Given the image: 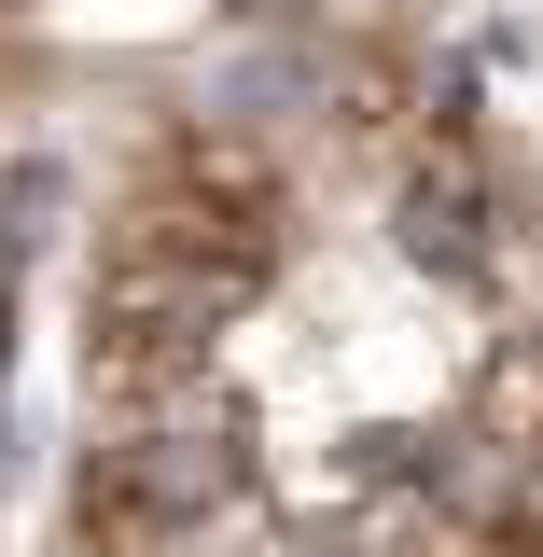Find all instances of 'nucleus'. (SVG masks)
Listing matches in <instances>:
<instances>
[{
	"instance_id": "f257e3e1",
	"label": "nucleus",
	"mask_w": 543,
	"mask_h": 557,
	"mask_svg": "<svg viewBox=\"0 0 543 557\" xmlns=\"http://www.w3.org/2000/svg\"><path fill=\"white\" fill-rule=\"evenodd\" d=\"M237 474H251V460H237V405L196 376V391H153V405H126V432L84 460V502H112V516H139V530L168 544V530L223 516V502H237Z\"/></svg>"
},
{
	"instance_id": "f03ea898",
	"label": "nucleus",
	"mask_w": 543,
	"mask_h": 557,
	"mask_svg": "<svg viewBox=\"0 0 543 557\" xmlns=\"http://www.w3.org/2000/svg\"><path fill=\"white\" fill-rule=\"evenodd\" d=\"M405 251L446 265V278L488 265V196H474V153H460V139H432V153L405 168Z\"/></svg>"
},
{
	"instance_id": "7ed1b4c3",
	"label": "nucleus",
	"mask_w": 543,
	"mask_h": 557,
	"mask_svg": "<svg viewBox=\"0 0 543 557\" xmlns=\"http://www.w3.org/2000/svg\"><path fill=\"white\" fill-rule=\"evenodd\" d=\"M460 446H488V460H530L543 446V335H502L474 376V405H460Z\"/></svg>"
},
{
	"instance_id": "20e7f679",
	"label": "nucleus",
	"mask_w": 543,
	"mask_h": 557,
	"mask_svg": "<svg viewBox=\"0 0 543 557\" xmlns=\"http://www.w3.org/2000/svg\"><path fill=\"white\" fill-rule=\"evenodd\" d=\"M307 557H335V544H307Z\"/></svg>"
}]
</instances>
